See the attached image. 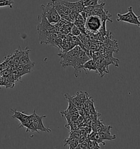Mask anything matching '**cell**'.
Returning <instances> with one entry per match:
<instances>
[{"label":"cell","mask_w":140,"mask_h":149,"mask_svg":"<svg viewBox=\"0 0 140 149\" xmlns=\"http://www.w3.org/2000/svg\"><path fill=\"white\" fill-rule=\"evenodd\" d=\"M39 23L37 27V30L39 37L40 44L47 43L48 37L51 33L54 32V25L50 24L47 18L42 13L38 17Z\"/></svg>","instance_id":"6da1fadb"},{"label":"cell","mask_w":140,"mask_h":149,"mask_svg":"<svg viewBox=\"0 0 140 149\" xmlns=\"http://www.w3.org/2000/svg\"><path fill=\"white\" fill-rule=\"evenodd\" d=\"M81 50V48L78 45L66 53H59L58 55L61 58L60 63L62 68H65L69 66H71L74 68L78 55Z\"/></svg>","instance_id":"7a4b0ae2"},{"label":"cell","mask_w":140,"mask_h":149,"mask_svg":"<svg viewBox=\"0 0 140 149\" xmlns=\"http://www.w3.org/2000/svg\"><path fill=\"white\" fill-rule=\"evenodd\" d=\"M42 13L52 25H55L61 20L60 15L55 7L54 0H51L47 5H42Z\"/></svg>","instance_id":"3957f363"},{"label":"cell","mask_w":140,"mask_h":149,"mask_svg":"<svg viewBox=\"0 0 140 149\" xmlns=\"http://www.w3.org/2000/svg\"><path fill=\"white\" fill-rule=\"evenodd\" d=\"M103 22L101 18L97 15H89L85 22L86 35H89L90 33H97L100 29L101 27L102 26Z\"/></svg>","instance_id":"277c9868"},{"label":"cell","mask_w":140,"mask_h":149,"mask_svg":"<svg viewBox=\"0 0 140 149\" xmlns=\"http://www.w3.org/2000/svg\"><path fill=\"white\" fill-rule=\"evenodd\" d=\"M127 12L125 14H117V22H127L130 24L135 25L139 27H140V22L139 21L140 16H137L132 10V7L130 6L128 8Z\"/></svg>","instance_id":"5b68a950"},{"label":"cell","mask_w":140,"mask_h":149,"mask_svg":"<svg viewBox=\"0 0 140 149\" xmlns=\"http://www.w3.org/2000/svg\"><path fill=\"white\" fill-rule=\"evenodd\" d=\"M104 45V50L109 51L113 53H118L119 51L117 41L113 39L112 33L108 31L107 35L105 36L103 41Z\"/></svg>","instance_id":"8992f818"},{"label":"cell","mask_w":140,"mask_h":149,"mask_svg":"<svg viewBox=\"0 0 140 149\" xmlns=\"http://www.w3.org/2000/svg\"><path fill=\"white\" fill-rule=\"evenodd\" d=\"M90 58H91L85 52H84L82 50H80V52L79 53L78 55L76 61L75 63V65L74 67L75 70L74 76L76 78H77L79 74L81 73V71L82 70V66Z\"/></svg>","instance_id":"52a82bcc"},{"label":"cell","mask_w":140,"mask_h":149,"mask_svg":"<svg viewBox=\"0 0 140 149\" xmlns=\"http://www.w3.org/2000/svg\"><path fill=\"white\" fill-rule=\"evenodd\" d=\"M13 113L12 117L13 118H16L20 121L19 127H26V128L29 127L31 123H32V120L31 115H28L24 114L23 112H20L17 111V110H10Z\"/></svg>","instance_id":"ba28073f"},{"label":"cell","mask_w":140,"mask_h":149,"mask_svg":"<svg viewBox=\"0 0 140 149\" xmlns=\"http://www.w3.org/2000/svg\"><path fill=\"white\" fill-rule=\"evenodd\" d=\"M31 117L32 123L38 131L39 130L41 131L46 132L48 133L51 132V130L45 127L43 123V119L46 117V115L39 116L36 114V110H34L32 114L31 115Z\"/></svg>","instance_id":"9c48e42d"},{"label":"cell","mask_w":140,"mask_h":149,"mask_svg":"<svg viewBox=\"0 0 140 149\" xmlns=\"http://www.w3.org/2000/svg\"><path fill=\"white\" fill-rule=\"evenodd\" d=\"M94 61L96 63L97 73L100 77H103L106 74L109 73V66L105 61L102 55Z\"/></svg>","instance_id":"30bf717a"},{"label":"cell","mask_w":140,"mask_h":149,"mask_svg":"<svg viewBox=\"0 0 140 149\" xmlns=\"http://www.w3.org/2000/svg\"><path fill=\"white\" fill-rule=\"evenodd\" d=\"M31 52V50L28 47H26L25 49L22 50V55L19 58V64L22 66H26V65H35L34 62L31 61L30 58L29 57V54Z\"/></svg>","instance_id":"8fae6325"},{"label":"cell","mask_w":140,"mask_h":149,"mask_svg":"<svg viewBox=\"0 0 140 149\" xmlns=\"http://www.w3.org/2000/svg\"><path fill=\"white\" fill-rule=\"evenodd\" d=\"M102 56L104 58L105 61L107 64L109 66L110 65H113L116 67H119V60L113 57V53L104 50V53L102 54Z\"/></svg>","instance_id":"7c38bea8"},{"label":"cell","mask_w":140,"mask_h":149,"mask_svg":"<svg viewBox=\"0 0 140 149\" xmlns=\"http://www.w3.org/2000/svg\"><path fill=\"white\" fill-rule=\"evenodd\" d=\"M55 7L57 9V13L61 15H69L71 13V10L66 7L61 2L60 0H54Z\"/></svg>","instance_id":"4fadbf2b"},{"label":"cell","mask_w":140,"mask_h":149,"mask_svg":"<svg viewBox=\"0 0 140 149\" xmlns=\"http://www.w3.org/2000/svg\"><path fill=\"white\" fill-rule=\"evenodd\" d=\"M34 66L35 65L22 66L20 65H18L16 67V70L17 71L18 74L22 78V76H23L24 75L31 73Z\"/></svg>","instance_id":"5bb4252c"},{"label":"cell","mask_w":140,"mask_h":149,"mask_svg":"<svg viewBox=\"0 0 140 149\" xmlns=\"http://www.w3.org/2000/svg\"><path fill=\"white\" fill-rule=\"evenodd\" d=\"M82 69L84 70V72H85L86 74H87V71L88 70L89 71H94L97 73V68H96V63L95 61L90 58V60H89L88 61L86 62L82 67Z\"/></svg>","instance_id":"9a60e30c"},{"label":"cell","mask_w":140,"mask_h":149,"mask_svg":"<svg viewBox=\"0 0 140 149\" xmlns=\"http://www.w3.org/2000/svg\"><path fill=\"white\" fill-rule=\"evenodd\" d=\"M88 138L90 140H94L99 144H101L105 146L106 145L104 140H102L99 135V133L96 132L92 131L88 134Z\"/></svg>","instance_id":"2e32d148"},{"label":"cell","mask_w":140,"mask_h":149,"mask_svg":"<svg viewBox=\"0 0 140 149\" xmlns=\"http://www.w3.org/2000/svg\"><path fill=\"white\" fill-rule=\"evenodd\" d=\"M111 130H107L101 132L99 133L101 139L103 140H113L116 138V135H112L110 132Z\"/></svg>","instance_id":"e0dca14e"},{"label":"cell","mask_w":140,"mask_h":149,"mask_svg":"<svg viewBox=\"0 0 140 149\" xmlns=\"http://www.w3.org/2000/svg\"><path fill=\"white\" fill-rule=\"evenodd\" d=\"M65 145H68L69 149H75L79 143L78 140L76 138H69L65 140Z\"/></svg>","instance_id":"ac0fdd59"},{"label":"cell","mask_w":140,"mask_h":149,"mask_svg":"<svg viewBox=\"0 0 140 149\" xmlns=\"http://www.w3.org/2000/svg\"><path fill=\"white\" fill-rule=\"evenodd\" d=\"M88 149H100V146L98 143L89 139L88 141Z\"/></svg>","instance_id":"d6986e66"},{"label":"cell","mask_w":140,"mask_h":149,"mask_svg":"<svg viewBox=\"0 0 140 149\" xmlns=\"http://www.w3.org/2000/svg\"><path fill=\"white\" fill-rule=\"evenodd\" d=\"M13 3H14L13 0H1L0 7L8 6L10 8H12Z\"/></svg>","instance_id":"ffe728a7"},{"label":"cell","mask_w":140,"mask_h":149,"mask_svg":"<svg viewBox=\"0 0 140 149\" xmlns=\"http://www.w3.org/2000/svg\"><path fill=\"white\" fill-rule=\"evenodd\" d=\"M80 33H81V32L79 30L78 28L73 24L72 27L71 29V30H70V34L74 36L77 37Z\"/></svg>","instance_id":"44dd1931"},{"label":"cell","mask_w":140,"mask_h":149,"mask_svg":"<svg viewBox=\"0 0 140 149\" xmlns=\"http://www.w3.org/2000/svg\"><path fill=\"white\" fill-rule=\"evenodd\" d=\"M99 1L100 0H84V7L99 5ZM101 1H102V0H101Z\"/></svg>","instance_id":"7402d4cb"}]
</instances>
